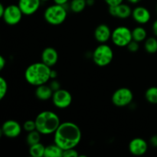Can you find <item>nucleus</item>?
Returning <instances> with one entry per match:
<instances>
[{
    "label": "nucleus",
    "instance_id": "nucleus-1",
    "mask_svg": "<svg viewBox=\"0 0 157 157\" xmlns=\"http://www.w3.org/2000/svg\"><path fill=\"white\" fill-rule=\"evenodd\" d=\"M82 133L80 127L73 122L61 123L54 133V142L62 150L75 148L80 144Z\"/></svg>",
    "mask_w": 157,
    "mask_h": 157
},
{
    "label": "nucleus",
    "instance_id": "nucleus-2",
    "mask_svg": "<svg viewBox=\"0 0 157 157\" xmlns=\"http://www.w3.org/2000/svg\"><path fill=\"white\" fill-rule=\"evenodd\" d=\"M51 67L42 61L33 63L26 68L25 78L29 84L38 87L48 82L51 79Z\"/></svg>",
    "mask_w": 157,
    "mask_h": 157
},
{
    "label": "nucleus",
    "instance_id": "nucleus-3",
    "mask_svg": "<svg viewBox=\"0 0 157 157\" xmlns=\"http://www.w3.org/2000/svg\"><path fill=\"white\" fill-rule=\"evenodd\" d=\"M35 121L36 124V130L41 135L55 133L61 124L58 114L51 110H44L38 113Z\"/></svg>",
    "mask_w": 157,
    "mask_h": 157
},
{
    "label": "nucleus",
    "instance_id": "nucleus-4",
    "mask_svg": "<svg viewBox=\"0 0 157 157\" xmlns=\"http://www.w3.org/2000/svg\"><path fill=\"white\" fill-rule=\"evenodd\" d=\"M67 12L64 6L55 4L48 6L44 12L46 22L52 25H60L67 18Z\"/></svg>",
    "mask_w": 157,
    "mask_h": 157
},
{
    "label": "nucleus",
    "instance_id": "nucleus-5",
    "mask_svg": "<svg viewBox=\"0 0 157 157\" xmlns=\"http://www.w3.org/2000/svg\"><path fill=\"white\" fill-rule=\"evenodd\" d=\"M92 59L98 67H106L113 59V49L106 43L99 44L92 53Z\"/></svg>",
    "mask_w": 157,
    "mask_h": 157
},
{
    "label": "nucleus",
    "instance_id": "nucleus-6",
    "mask_svg": "<svg viewBox=\"0 0 157 157\" xmlns=\"http://www.w3.org/2000/svg\"><path fill=\"white\" fill-rule=\"evenodd\" d=\"M111 40L117 47H127L133 40L132 31L126 26H119L112 31Z\"/></svg>",
    "mask_w": 157,
    "mask_h": 157
},
{
    "label": "nucleus",
    "instance_id": "nucleus-7",
    "mask_svg": "<svg viewBox=\"0 0 157 157\" xmlns=\"http://www.w3.org/2000/svg\"><path fill=\"white\" fill-rule=\"evenodd\" d=\"M133 100V94L128 87H121L113 92L111 101L113 105L124 107L130 105Z\"/></svg>",
    "mask_w": 157,
    "mask_h": 157
},
{
    "label": "nucleus",
    "instance_id": "nucleus-8",
    "mask_svg": "<svg viewBox=\"0 0 157 157\" xmlns=\"http://www.w3.org/2000/svg\"><path fill=\"white\" fill-rule=\"evenodd\" d=\"M23 15L24 14L18 5H9L6 7L2 18L9 25H15L20 22Z\"/></svg>",
    "mask_w": 157,
    "mask_h": 157
},
{
    "label": "nucleus",
    "instance_id": "nucleus-9",
    "mask_svg": "<svg viewBox=\"0 0 157 157\" xmlns=\"http://www.w3.org/2000/svg\"><path fill=\"white\" fill-rule=\"evenodd\" d=\"M52 100L55 107L59 109H65L71 104L73 98L68 90L61 88L54 92Z\"/></svg>",
    "mask_w": 157,
    "mask_h": 157
},
{
    "label": "nucleus",
    "instance_id": "nucleus-10",
    "mask_svg": "<svg viewBox=\"0 0 157 157\" xmlns=\"http://www.w3.org/2000/svg\"><path fill=\"white\" fill-rule=\"evenodd\" d=\"M23 127L19 123L14 120H8L3 123L1 133L8 138H16L21 134Z\"/></svg>",
    "mask_w": 157,
    "mask_h": 157
},
{
    "label": "nucleus",
    "instance_id": "nucleus-11",
    "mask_svg": "<svg viewBox=\"0 0 157 157\" xmlns=\"http://www.w3.org/2000/svg\"><path fill=\"white\" fill-rule=\"evenodd\" d=\"M128 149L132 155L136 156H143L148 150V144L144 139L140 137L133 138L129 143Z\"/></svg>",
    "mask_w": 157,
    "mask_h": 157
},
{
    "label": "nucleus",
    "instance_id": "nucleus-12",
    "mask_svg": "<svg viewBox=\"0 0 157 157\" xmlns=\"http://www.w3.org/2000/svg\"><path fill=\"white\" fill-rule=\"evenodd\" d=\"M132 11L133 10L130 6L124 3H121L116 6H110L108 9V12L110 15L115 18H121V19H126L131 16Z\"/></svg>",
    "mask_w": 157,
    "mask_h": 157
},
{
    "label": "nucleus",
    "instance_id": "nucleus-13",
    "mask_svg": "<svg viewBox=\"0 0 157 157\" xmlns=\"http://www.w3.org/2000/svg\"><path fill=\"white\" fill-rule=\"evenodd\" d=\"M41 0H18V6L25 15H32L39 9Z\"/></svg>",
    "mask_w": 157,
    "mask_h": 157
},
{
    "label": "nucleus",
    "instance_id": "nucleus-14",
    "mask_svg": "<svg viewBox=\"0 0 157 157\" xmlns=\"http://www.w3.org/2000/svg\"><path fill=\"white\" fill-rule=\"evenodd\" d=\"M131 16L138 24L145 25L150 20L151 14L147 8L144 6H137L133 9Z\"/></svg>",
    "mask_w": 157,
    "mask_h": 157
},
{
    "label": "nucleus",
    "instance_id": "nucleus-15",
    "mask_svg": "<svg viewBox=\"0 0 157 157\" xmlns=\"http://www.w3.org/2000/svg\"><path fill=\"white\" fill-rule=\"evenodd\" d=\"M41 59L43 63L49 67H53L58 61V53L55 48L52 47H47L42 51Z\"/></svg>",
    "mask_w": 157,
    "mask_h": 157
},
{
    "label": "nucleus",
    "instance_id": "nucleus-16",
    "mask_svg": "<svg viewBox=\"0 0 157 157\" xmlns=\"http://www.w3.org/2000/svg\"><path fill=\"white\" fill-rule=\"evenodd\" d=\"M112 32L110 27L106 24H101L95 29L94 38L100 44L107 43L110 39H111Z\"/></svg>",
    "mask_w": 157,
    "mask_h": 157
},
{
    "label": "nucleus",
    "instance_id": "nucleus-17",
    "mask_svg": "<svg viewBox=\"0 0 157 157\" xmlns=\"http://www.w3.org/2000/svg\"><path fill=\"white\" fill-rule=\"evenodd\" d=\"M53 94V90L51 88L50 86L46 84L36 87V90L35 91V96L40 101H48L52 99Z\"/></svg>",
    "mask_w": 157,
    "mask_h": 157
},
{
    "label": "nucleus",
    "instance_id": "nucleus-18",
    "mask_svg": "<svg viewBox=\"0 0 157 157\" xmlns=\"http://www.w3.org/2000/svg\"><path fill=\"white\" fill-rule=\"evenodd\" d=\"M64 150L56 144H51L45 147L44 157H63Z\"/></svg>",
    "mask_w": 157,
    "mask_h": 157
},
{
    "label": "nucleus",
    "instance_id": "nucleus-19",
    "mask_svg": "<svg viewBox=\"0 0 157 157\" xmlns=\"http://www.w3.org/2000/svg\"><path fill=\"white\" fill-rule=\"evenodd\" d=\"M132 36H133V40L140 43L147 39V32L144 27L137 26L132 30Z\"/></svg>",
    "mask_w": 157,
    "mask_h": 157
},
{
    "label": "nucleus",
    "instance_id": "nucleus-20",
    "mask_svg": "<svg viewBox=\"0 0 157 157\" xmlns=\"http://www.w3.org/2000/svg\"><path fill=\"white\" fill-rule=\"evenodd\" d=\"M29 154L32 157L44 156L45 147L41 143H38L34 145L29 146Z\"/></svg>",
    "mask_w": 157,
    "mask_h": 157
},
{
    "label": "nucleus",
    "instance_id": "nucleus-21",
    "mask_svg": "<svg viewBox=\"0 0 157 157\" xmlns=\"http://www.w3.org/2000/svg\"><path fill=\"white\" fill-rule=\"evenodd\" d=\"M87 6V0H71L70 9L75 13H80L85 9Z\"/></svg>",
    "mask_w": 157,
    "mask_h": 157
},
{
    "label": "nucleus",
    "instance_id": "nucleus-22",
    "mask_svg": "<svg viewBox=\"0 0 157 157\" xmlns=\"http://www.w3.org/2000/svg\"><path fill=\"white\" fill-rule=\"evenodd\" d=\"M145 51L149 54H155L157 52V39L155 37H150L145 40L144 43Z\"/></svg>",
    "mask_w": 157,
    "mask_h": 157
},
{
    "label": "nucleus",
    "instance_id": "nucleus-23",
    "mask_svg": "<svg viewBox=\"0 0 157 157\" xmlns=\"http://www.w3.org/2000/svg\"><path fill=\"white\" fill-rule=\"evenodd\" d=\"M145 98L150 104H157V87H150L146 90Z\"/></svg>",
    "mask_w": 157,
    "mask_h": 157
},
{
    "label": "nucleus",
    "instance_id": "nucleus-24",
    "mask_svg": "<svg viewBox=\"0 0 157 157\" xmlns=\"http://www.w3.org/2000/svg\"><path fill=\"white\" fill-rule=\"evenodd\" d=\"M41 135V133L37 130L28 133L27 137H26V142H27L28 145L32 146L34 145V144H38V143H40Z\"/></svg>",
    "mask_w": 157,
    "mask_h": 157
},
{
    "label": "nucleus",
    "instance_id": "nucleus-25",
    "mask_svg": "<svg viewBox=\"0 0 157 157\" xmlns=\"http://www.w3.org/2000/svg\"><path fill=\"white\" fill-rule=\"evenodd\" d=\"M8 91V84L6 80L3 77L0 78V100H2L6 97Z\"/></svg>",
    "mask_w": 157,
    "mask_h": 157
},
{
    "label": "nucleus",
    "instance_id": "nucleus-26",
    "mask_svg": "<svg viewBox=\"0 0 157 157\" xmlns=\"http://www.w3.org/2000/svg\"><path fill=\"white\" fill-rule=\"evenodd\" d=\"M23 129L25 130L26 132L29 133V132H32L33 130H36V124H35V121H27L23 124L22 126Z\"/></svg>",
    "mask_w": 157,
    "mask_h": 157
},
{
    "label": "nucleus",
    "instance_id": "nucleus-27",
    "mask_svg": "<svg viewBox=\"0 0 157 157\" xmlns=\"http://www.w3.org/2000/svg\"><path fill=\"white\" fill-rule=\"evenodd\" d=\"M79 156L78 151L75 150V148L67 149L64 150L63 152V157H78Z\"/></svg>",
    "mask_w": 157,
    "mask_h": 157
},
{
    "label": "nucleus",
    "instance_id": "nucleus-28",
    "mask_svg": "<svg viewBox=\"0 0 157 157\" xmlns=\"http://www.w3.org/2000/svg\"><path fill=\"white\" fill-rule=\"evenodd\" d=\"M127 49L130 51V52H136L140 48V45H139V42L137 41H134V40H132L130 43L128 44V45L127 46Z\"/></svg>",
    "mask_w": 157,
    "mask_h": 157
},
{
    "label": "nucleus",
    "instance_id": "nucleus-29",
    "mask_svg": "<svg viewBox=\"0 0 157 157\" xmlns=\"http://www.w3.org/2000/svg\"><path fill=\"white\" fill-rule=\"evenodd\" d=\"M49 86H50L51 88L53 90L54 92L61 89V84H60L59 81H58L57 80H53V81L51 82V84H49Z\"/></svg>",
    "mask_w": 157,
    "mask_h": 157
},
{
    "label": "nucleus",
    "instance_id": "nucleus-30",
    "mask_svg": "<svg viewBox=\"0 0 157 157\" xmlns=\"http://www.w3.org/2000/svg\"><path fill=\"white\" fill-rule=\"evenodd\" d=\"M104 2L110 7V6H116L117 5L121 4L123 3L124 0H104Z\"/></svg>",
    "mask_w": 157,
    "mask_h": 157
},
{
    "label": "nucleus",
    "instance_id": "nucleus-31",
    "mask_svg": "<svg viewBox=\"0 0 157 157\" xmlns=\"http://www.w3.org/2000/svg\"><path fill=\"white\" fill-rule=\"evenodd\" d=\"M150 143L153 147H157V135H154L150 138Z\"/></svg>",
    "mask_w": 157,
    "mask_h": 157
},
{
    "label": "nucleus",
    "instance_id": "nucleus-32",
    "mask_svg": "<svg viewBox=\"0 0 157 157\" xmlns=\"http://www.w3.org/2000/svg\"><path fill=\"white\" fill-rule=\"evenodd\" d=\"M6 64V60L3 56H0V70H2Z\"/></svg>",
    "mask_w": 157,
    "mask_h": 157
},
{
    "label": "nucleus",
    "instance_id": "nucleus-33",
    "mask_svg": "<svg viewBox=\"0 0 157 157\" xmlns=\"http://www.w3.org/2000/svg\"><path fill=\"white\" fill-rule=\"evenodd\" d=\"M53 1L55 4L61 5V6H65L69 0H53Z\"/></svg>",
    "mask_w": 157,
    "mask_h": 157
},
{
    "label": "nucleus",
    "instance_id": "nucleus-34",
    "mask_svg": "<svg viewBox=\"0 0 157 157\" xmlns=\"http://www.w3.org/2000/svg\"><path fill=\"white\" fill-rule=\"evenodd\" d=\"M152 29H153V34L157 37V19L155 20L154 22H153V26H152Z\"/></svg>",
    "mask_w": 157,
    "mask_h": 157
},
{
    "label": "nucleus",
    "instance_id": "nucleus-35",
    "mask_svg": "<svg viewBox=\"0 0 157 157\" xmlns=\"http://www.w3.org/2000/svg\"><path fill=\"white\" fill-rule=\"evenodd\" d=\"M5 9H6V7H4L3 4H0V17H2L3 15H4Z\"/></svg>",
    "mask_w": 157,
    "mask_h": 157
},
{
    "label": "nucleus",
    "instance_id": "nucleus-36",
    "mask_svg": "<svg viewBox=\"0 0 157 157\" xmlns=\"http://www.w3.org/2000/svg\"><path fill=\"white\" fill-rule=\"evenodd\" d=\"M57 75H58V74H57L56 71L52 70V71H51V79H55Z\"/></svg>",
    "mask_w": 157,
    "mask_h": 157
},
{
    "label": "nucleus",
    "instance_id": "nucleus-37",
    "mask_svg": "<svg viewBox=\"0 0 157 157\" xmlns=\"http://www.w3.org/2000/svg\"><path fill=\"white\" fill-rule=\"evenodd\" d=\"M127 1L130 3H131V4H137V3H139L142 0H127Z\"/></svg>",
    "mask_w": 157,
    "mask_h": 157
},
{
    "label": "nucleus",
    "instance_id": "nucleus-38",
    "mask_svg": "<svg viewBox=\"0 0 157 157\" xmlns=\"http://www.w3.org/2000/svg\"><path fill=\"white\" fill-rule=\"evenodd\" d=\"M94 3V0H87V6H93Z\"/></svg>",
    "mask_w": 157,
    "mask_h": 157
},
{
    "label": "nucleus",
    "instance_id": "nucleus-39",
    "mask_svg": "<svg viewBox=\"0 0 157 157\" xmlns=\"http://www.w3.org/2000/svg\"><path fill=\"white\" fill-rule=\"evenodd\" d=\"M41 2H47V1H49V0H41Z\"/></svg>",
    "mask_w": 157,
    "mask_h": 157
},
{
    "label": "nucleus",
    "instance_id": "nucleus-40",
    "mask_svg": "<svg viewBox=\"0 0 157 157\" xmlns=\"http://www.w3.org/2000/svg\"><path fill=\"white\" fill-rule=\"evenodd\" d=\"M156 12H157V3H156Z\"/></svg>",
    "mask_w": 157,
    "mask_h": 157
}]
</instances>
